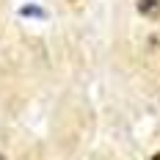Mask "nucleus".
I'll return each mask as SVG.
<instances>
[{
	"label": "nucleus",
	"mask_w": 160,
	"mask_h": 160,
	"mask_svg": "<svg viewBox=\"0 0 160 160\" xmlns=\"http://www.w3.org/2000/svg\"><path fill=\"white\" fill-rule=\"evenodd\" d=\"M160 0H138V11L141 14H152V11H158Z\"/></svg>",
	"instance_id": "obj_1"
}]
</instances>
